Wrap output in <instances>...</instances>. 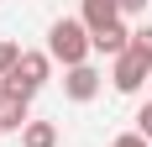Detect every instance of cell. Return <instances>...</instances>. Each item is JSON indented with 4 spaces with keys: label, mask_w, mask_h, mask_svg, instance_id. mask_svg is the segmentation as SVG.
<instances>
[{
    "label": "cell",
    "mask_w": 152,
    "mask_h": 147,
    "mask_svg": "<svg viewBox=\"0 0 152 147\" xmlns=\"http://www.w3.org/2000/svg\"><path fill=\"white\" fill-rule=\"evenodd\" d=\"M47 53L63 63V68H79V63H89V53H94V37H89V26L84 21H53V32H47Z\"/></svg>",
    "instance_id": "6da1fadb"
},
{
    "label": "cell",
    "mask_w": 152,
    "mask_h": 147,
    "mask_svg": "<svg viewBox=\"0 0 152 147\" xmlns=\"http://www.w3.org/2000/svg\"><path fill=\"white\" fill-rule=\"evenodd\" d=\"M47 79H53V53H21L16 74H11L0 89H11V95H21V100H31V95L47 84Z\"/></svg>",
    "instance_id": "7a4b0ae2"
},
{
    "label": "cell",
    "mask_w": 152,
    "mask_h": 147,
    "mask_svg": "<svg viewBox=\"0 0 152 147\" xmlns=\"http://www.w3.org/2000/svg\"><path fill=\"white\" fill-rule=\"evenodd\" d=\"M110 84L121 89V95H137L142 84H152V63L142 58L137 47H126L121 58H115V68H110Z\"/></svg>",
    "instance_id": "3957f363"
},
{
    "label": "cell",
    "mask_w": 152,
    "mask_h": 147,
    "mask_svg": "<svg viewBox=\"0 0 152 147\" xmlns=\"http://www.w3.org/2000/svg\"><path fill=\"white\" fill-rule=\"evenodd\" d=\"M63 95H68L74 105H89L94 95H100V68H94V63H79V68H68V74H63Z\"/></svg>",
    "instance_id": "277c9868"
},
{
    "label": "cell",
    "mask_w": 152,
    "mask_h": 147,
    "mask_svg": "<svg viewBox=\"0 0 152 147\" xmlns=\"http://www.w3.org/2000/svg\"><path fill=\"white\" fill-rule=\"evenodd\" d=\"M79 21L89 26V37H100V32H110V26H121V0H84Z\"/></svg>",
    "instance_id": "5b68a950"
},
{
    "label": "cell",
    "mask_w": 152,
    "mask_h": 147,
    "mask_svg": "<svg viewBox=\"0 0 152 147\" xmlns=\"http://www.w3.org/2000/svg\"><path fill=\"white\" fill-rule=\"evenodd\" d=\"M26 105L31 100H21V95H11V89H0V137L5 132H26Z\"/></svg>",
    "instance_id": "8992f818"
},
{
    "label": "cell",
    "mask_w": 152,
    "mask_h": 147,
    "mask_svg": "<svg viewBox=\"0 0 152 147\" xmlns=\"http://www.w3.org/2000/svg\"><path fill=\"white\" fill-rule=\"evenodd\" d=\"M21 147H58V126H53V121H26Z\"/></svg>",
    "instance_id": "52a82bcc"
},
{
    "label": "cell",
    "mask_w": 152,
    "mask_h": 147,
    "mask_svg": "<svg viewBox=\"0 0 152 147\" xmlns=\"http://www.w3.org/2000/svg\"><path fill=\"white\" fill-rule=\"evenodd\" d=\"M126 47H131V32H126V26H110V32L94 37V53H110V58H121Z\"/></svg>",
    "instance_id": "ba28073f"
},
{
    "label": "cell",
    "mask_w": 152,
    "mask_h": 147,
    "mask_svg": "<svg viewBox=\"0 0 152 147\" xmlns=\"http://www.w3.org/2000/svg\"><path fill=\"white\" fill-rule=\"evenodd\" d=\"M16 63H21V47H16V42H0V79H11Z\"/></svg>",
    "instance_id": "9c48e42d"
},
{
    "label": "cell",
    "mask_w": 152,
    "mask_h": 147,
    "mask_svg": "<svg viewBox=\"0 0 152 147\" xmlns=\"http://www.w3.org/2000/svg\"><path fill=\"white\" fill-rule=\"evenodd\" d=\"M131 47H137L142 58L152 63V26H137V32H131Z\"/></svg>",
    "instance_id": "30bf717a"
},
{
    "label": "cell",
    "mask_w": 152,
    "mask_h": 147,
    "mask_svg": "<svg viewBox=\"0 0 152 147\" xmlns=\"http://www.w3.org/2000/svg\"><path fill=\"white\" fill-rule=\"evenodd\" d=\"M137 132H142V137H147V142H152V100H147V105H142V110H137Z\"/></svg>",
    "instance_id": "8fae6325"
},
{
    "label": "cell",
    "mask_w": 152,
    "mask_h": 147,
    "mask_svg": "<svg viewBox=\"0 0 152 147\" xmlns=\"http://www.w3.org/2000/svg\"><path fill=\"white\" fill-rule=\"evenodd\" d=\"M110 147H152V142H147V137H142V132H126V137H115V142H110Z\"/></svg>",
    "instance_id": "7c38bea8"
},
{
    "label": "cell",
    "mask_w": 152,
    "mask_h": 147,
    "mask_svg": "<svg viewBox=\"0 0 152 147\" xmlns=\"http://www.w3.org/2000/svg\"><path fill=\"white\" fill-rule=\"evenodd\" d=\"M147 11V0H121V16H142Z\"/></svg>",
    "instance_id": "4fadbf2b"
}]
</instances>
